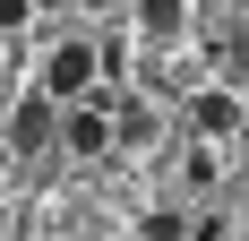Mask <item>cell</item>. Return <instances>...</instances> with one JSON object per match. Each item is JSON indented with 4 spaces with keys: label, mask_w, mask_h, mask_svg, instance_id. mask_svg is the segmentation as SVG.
Instances as JSON below:
<instances>
[{
    "label": "cell",
    "mask_w": 249,
    "mask_h": 241,
    "mask_svg": "<svg viewBox=\"0 0 249 241\" xmlns=\"http://www.w3.org/2000/svg\"><path fill=\"white\" fill-rule=\"evenodd\" d=\"M35 95L60 103V112H69V103H86V95H95V43H60V52L43 60V86H35Z\"/></svg>",
    "instance_id": "obj_1"
},
{
    "label": "cell",
    "mask_w": 249,
    "mask_h": 241,
    "mask_svg": "<svg viewBox=\"0 0 249 241\" xmlns=\"http://www.w3.org/2000/svg\"><path fill=\"white\" fill-rule=\"evenodd\" d=\"M52 129H60V103H43V95H26L18 112H9V146H18V155L52 146Z\"/></svg>",
    "instance_id": "obj_2"
},
{
    "label": "cell",
    "mask_w": 249,
    "mask_h": 241,
    "mask_svg": "<svg viewBox=\"0 0 249 241\" xmlns=\"http://www.w3.org/2000/svg\"><path fill=\"white\" fill-rule=\"evenodd\" d=\"M60 138H69V155H103V146H112V112L69 103V112H60Z\"/></svg>",
    "instance_id": "obj_3"
},
{
    "label": "cell",
    "mask_w": 249,
    "mask_h": 241,
    "mask_svg": "<svg viewBox=\"0 0 249 241\" xmlns=\"http://www.w3.org/2000/svg\"><path fill=\"white\" fill-rule=\"evenodd\" d=\"M189 129H198V138H232V129H241V95H224V86H206V95L189 103Z\"/></svg>",
    "instance_id": "obj_4"
},
{
    "label": "cell",
    "mask_w": 249,
    "mask_h": 241,
    "mask_svg": "<svg viewBox=\"0 0 249 241\" xmlns=\"http://www.w3.org/2000/svg\"><path fill=\"white\" fill-rule=\"evenodd\" d=\"M180 18H189V0H138V26L146 35H180Z\"/></svg>",
    "instance_id": "obj_5"
},
{
    "label": "cell",
    "mask_w": 249,
    "mask_h": 241,
    "mask_svg": "<svg viewBox=\"0 0 249 241\" xmlns=\"http://www.w3.org/2000/svg\"><path fill=\"white\" fill-rule=\"evenodd\" d=\"M112 138H121V146H146L155 138V112H146V103H121V112H112Z\"/></svg>",
    "instance_id": "obj_6"
}]
</instances>
